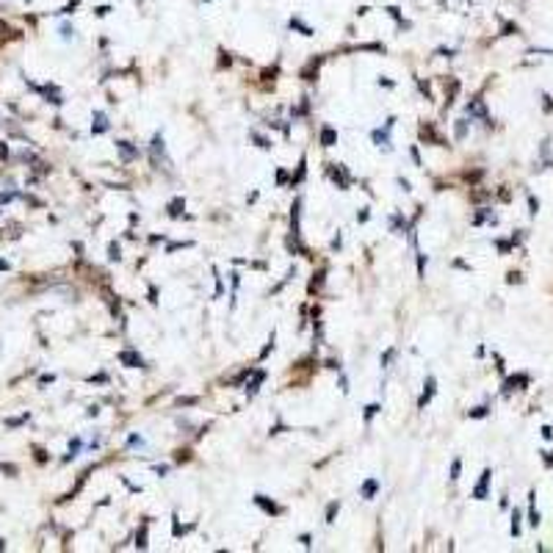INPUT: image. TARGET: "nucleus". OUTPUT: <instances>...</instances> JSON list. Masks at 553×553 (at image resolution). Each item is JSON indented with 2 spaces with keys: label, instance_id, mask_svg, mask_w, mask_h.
<instances>
[{
  "label": "nucleus",
  "instance_id": "19",
  "mask_svg": "<svg viewBox=\"0 0 553 553\" xmlns=\"http://www.w3.org/2000/svg\"><path fill=\"white\" fill-rule=\"evenodd\" d=\"M291 28H296L301 36H313V28H307V25L301 22V20H291Z\"/></svg>",
  "mask_w": 553,
  "mask_h": 553
},
{
  "label": "nucleus",
  "instance_id": "9",
  "mask_svg": "<svg viewBox=\"0 0 553 553\" xmlns=\"http://www.w3.org/2000/svg\"><path fill=\"white\" fill-rule=\"evenodd\" d=\"M435 385H437L435 376H429V379H426V390H423V395L418 398V407H420V410H423V407L432 401V395H435Z\"/></svg>",
  "mask_w": 553,
  "mask_h": 553
},
{
  "label": "nucleus",
  "instance_id": "38",
  "mask_svg": "<svg viewBox=\"0 0 553 553\" xmlns=\"http://www.w3.org/2000/svg\"><path fill=\"white\" fill-rule=\"evenodd\" d=\"M542 437H545V440L553 437V429H550V426H542Z\"/></svg>",
  "mask_w": 553,
  "mask_h": 553
},
{
  "label": "nucleus",
  "instance_id": "49",
  "mask_svg": "<svg viewBox=\"0 0 553 553\" xmlns=\"http://www.w3.org/2000/svg\"><path fill=\"white\" fill-rule=\"evenodd\" d=\"M6 268H9V263H6V260H0V271H6Z\"/></svg>",
  "mask_w": 553,
  "mask_h": 553
},
{
  "label": "nucleus",
  "instance_id": "7",
  "mask_svg": "<svg viewBox=\"0 0 553 553\" xmlns=\"http://www.w3.org/2000/svg\"><path fill=\"white\" fill-rule=\"evenodd\" d=\"M393 122H395V119H387V128H385V133H382V130H374V141L379 144V147H385V149H390V136H387V130L393 128Z\"/></svg>",
  "mask_w": 553,
  "mask_h": 553
},
{
  "label": "nucleus",
  "instance_id": "28",
  "mask_svg": "<svg viewBox=\"0 0 553 553\" xmlns=\"http://www.w3.org/2000/svg\"><path fill=\"white\" fill-rule=\"evenodd\" d=\"M108 257H111V260H119V257H122V252H119V243H111V247H108Z\"/></svg>",
  "mask_w": 553,
  "mask_h": 553
},
{
  "label": "nucleus",
  "instance_id": "30",
  "mask_svg": "<svg viewBox=\"0 0 553 553\" xmlns=\"http://www.w3.org/2000/svg\"><path fill=\"white\" fill-rule=\"evenodd\" d=\"M213 274H216V296H222L224 285H222V276H219V268H213Z\"/></svg>",
  "mask_w": 553,
  "mask_h": 553
},
{
  "label": "nucleus",
  "instance_id": "33",
  "mask_svg": "<svg viewBox=\"0 0 553 553\" xmlns=\"http://www.w3.org/2000/svg\"><path fill=\"white\" fill-rule=\"evenodd\" d=\"M529 207H531V216H537V210H539V202L534 197H529Z\"/></svg>",
  "mask_w": 553,
  "mask_h": 553
},
{
  "label": "nucleus",
  "instance_id": "45",
  "mask_svg": "<svg viewBox=\"0 0 553 553\" xmlns=\"http://www.w3.org/2000/svg\"><path fill=\"white\" fill-rule=\"evenodd\" d=\"M188 454H191V451H177V462H183V459H188Z\"/></svg>",
  "mask_w": 553,
  "mask_h": 553
},
{
  "label": "nucleus",
  "instance_id": "23",
  "mask_svg": "<svg viewBox=\"0 0 553 553\" xmlns=\"http://www.w3.org/2000/svg\"><path fill=\"white\" fill-rule=\"evenodd\" d=\"M78 451H80V440H72V443H69V454L64 456V462L75 459V454H78Z\"/></svg>",
  "mask_w": 553,
  "mask_h": 553
},
{
  "label": "nucleus",
  "instance_id": "43",
  "mask_svg": "<svg viewBox=\"0 0 553 553\" xmlns=\"http://www.w3.org/2000/svg\"><path fill=\"white\" fill-rule=\"evenodd\" d=\"M299 542L304 545V548H310V537H307V534H301V537H299Z\"/></svg>",
  "mask_w": 553,
  "mask_h": 553
},
{
  "label": "nucleus",
  "instance_id": "2",
  "mask_svg": "<svg viewBox=\"0 0 553 553\" xmlns=\"http://www.w3.org/2000/svg\"><path fill=\"white\" fill-rule=\"evenodd\" d=\"M526 385H529V376H526V374L509 376V379L504 382V393H512V390H526Z\"/></svg>",
  "mask_w": 553,
  "mask_h": 553
},
{
  "label": "nucleus",
  "instance_id": "34",
  "mask_svg": "<svg viewBox=\"0 0 553 553\" xmlns=\"http://www.w3.org/2000/svg\"><path fill=\"white\" fill-rule=\"evenodd\" d=\"M520 280H523V276H520L517 271H512V274L506 276V282H509V285H514V282H520Z\"/></svg>",
  "mask_w": 553,
  "mask_h": 553
},
{
  "label": "nucleus",
  "instance_id": "8",
  "mask_svg": "<svg viewBox=\"0 0 553 553\" xmlns=\"http://www.w3.org/2000/svg\"><path fill=\"white\" fill-rule=\"evenodd\" d=\"M255 504H257V506H260V509H263V512H268V514H280V512H282V509H280V506H276V504H274V501H268V498H266V495H255Z\"/></svg>",
  "mask_w": 553,
  "mask_h": 553
},
{
  "label": "nucleus",
  "instance_id": "6",
  "mask_svg": "<svg viewBox=\"0 0 553 553\" xmlns=\"http://www.w3.org/2000/svg\"><path fill=\"white\" fill-rule=\"evenodd\" d=\"M116 149L122 152V161H125V163H130V161L138 158V149L130 147V141H116Z\"/></svg>",
  "mask_w": 553,
  "mask_h": 553
},
{
  "label": "nucleus",
  "instance_id": "17",
  "mask_svg": "<svg viewBox=\"0 0 553 553\" xmlns=\"http://www.w3.org/2000/svg\"><path fill=\"white\" fill-rule=\"evenodd\" d=\"M186 207V199L183 197H177V199H172V205H169V216H180V210Z\"/></svg>",
  "mask_w": 553,
  "mask_h": 553
},
{
  "label": "nucleus",
  "instance_id": "20",
  "mask_svg": "<svg viewBox=\"0 0 553 553\" xmlns=\"http://www.w3.org/2000/svg\"><path fill=\"white\" fill-rule=\"evenodd\" d=\"M337 509H341V504H337V501H332V504L326 506V523H335V514H337Z\"/></svg>",
  "mask_w": 553,
  "mask_h": 553
},
{
  "label": "nucleus",
  "instance_id": "5",
  "mask_svg": "<svg viewBox=\"0 0 553 553\" xmlns=\"http://www.w3.org/2000/svg\"><path fill=\"white\" fill-rule=\"evenodd\" d=\"M468 114H470V116H481L484 122H489L487 108H484V100H479V97H476V100H470V103H468Z\"/></svg>",
  "mask_w": 553,
  "mask_h": 553
},
{
  "label": "nucleus",
  "instance_id": "29",
  "mask_svg": "<svg viewBox=\"0 0 553 553\" xmlns=\"http://www.w3.org/2000/svg\"><path fill=\"white\" fill-rule=\"evenodd\" d=\"M487 412H489L487 407H476V410H470V418H484Z\"/></svg>",
  "mask_w": 553,
  "mask_h": 553
},
{
  "label": "nucleus",
  "instance_id": "25",
  "mask_svg": "<svg viewBox=\"0 0 553 553\" xmlns=\"http://www.w3.org/2000/svg\"><path fill=\"white\" fill-rule=\"evenodd\" d=\"M459 473H462V462H459V459H454V462H451V481L459 479Z\"/></svg>",
  "mask_w": 553,
  "mask_h": 553
},
{
  "label": "nucleus",
  "instance_id": "4",
  "mask_svg": "<svg viewBox=\"0 0 553 553\" xmlns=\"http://www.w3.org/2000/svg\"><path fill=\"white\" fill-rule=\"evenodd\" d=\"M332 177H335L337 188H343V191L351 186V177H349V172H346V166H343V163H337V169H332Z\"/></svg>",
  "mask_w": 553,
  "mask_h": 553
},
{
  "label": "nucleus",
  "instance_id": "46",
  "mask_svg": "<svg viewBox=\"0 0 553 553\" xmlns=\"http://www.w3.org/2000/svg\"><path fill=\"white\" fill-rule=\"evenodd\" d=\"M412 161H415V163H418V166H420V152H418V149H415V147H412Z\"/></svg>",
  "mask_w": 553,
  "mask_h": 553
},
{
  "label": "nucleus",
  "instance_id": "11",
  "mask_svg": "<svg viewBox=\"0 0 553 553\" xmlns=\"http://www.w3.org/2000/svg\"><path fill=\"white\" fill-rule=\"evenodd\" d=\"M376 489H379V481H376V479H368L365 484H362L360 495H362V498H365V501H371V498H374V495H376Z\"/></svg>",
  "mask_w": 553,
  "mask_h": 553
},
{
  "label": "nucleus",
  "instance_id": "15",
  "mask_svg": "<svg viewBox=\"0 0 553 553\" xmlns=\"http://www.w3.org/2000/svg\"><path fill=\"white\" fill-rule=\"evenodd\" d=\"M94 119H97V125H91V133H105L108 130V122H105V114H94Z\"/></svg>",
  "mask_w": 553,
  "mask_h": 553
},
{
  "label": "nucleus",
  "instance_id": "3",
  "mask_svg": "<svg viewBox=\"0 0 553 553\" xmlns=\"http://www.w3.org/2000/svg\"><path fill=\"white\" fill-rule=\"evenodd\" d=\"M119 362H125L128 368H141V365H144V360L136 354V351H130V349L119 351Z\"/></svg>",
  "mask_w": 553,
  "mask_h": 553
},
{
  "label": "nucleus",
  "instance_id": "44",
  "mask_svg": "<svg viewBox=\"0 0 553 553\" xmlns=\"http://www.w3.org/2000/svg\"><path fill=\"white\" fill-rule=\"evenodd\" d=\"M379 86H385V89H393V80H385V78H379Z\"/></svg>",
  "mask_w": 553,
  "mask_h": 553
},
{
  "label": "nucleus",
  "instance_id": "10",
  "mask_svg": "<svg viewBox=\"0 0 553 553\" xmlns=\"http://www.w3.org/2000/svg\"><path fill=\"white\" fill-rule=\"evenodd\" d=\"M263 379H266V371H255V374H252V382L247 385V393H249V395H255L257 390H260Z\"/></svg>",
  "mask_w": 553,
  "mask_h": 553
},
{
  "label": "nucleus",
  "instance_id": "22",
  "mask_svg": "<svg viewBox=\"0 0 553 553\" xmlns=\"http://www.w3.org/2000/svg\"><path fill=\"white\" fill-rule=\"evenodd\" d=\"M512 537H520V512H512Z\"/></svg>",
  "mask_w": 553,
  "mask_h": 553
},
{
  "label": "nucleus",
  "instance_id": "21",
  "mask_svg": "<svg viewBox=\"0 0 553 553\" xmlns=\"http://www.w3.org/2000/svg\"><path fill=\"white\" fill-rule=\"evenodd\" d=\"M249 136H252L255 141H257V147H260V149H271V141H268V138H263L260 133H255V130H252Z\"/></svg>",
  "mask_w": 553,
  "mask_h": 553
},
{
  "label": "nucleus",
  "instance_id": "40",
  "mask_svg": "<svg viewBox=\"0 0 553 553\" xmlns=\"http://www.w3.org/2000/svg\"><path fill=\"white\" fill-rule=\"evenodd\" d=\"M155 296H158V291H155V285H149V301H152V304H155V301H158Z\"/></svg>",
  "mask_w": 553,
  "mask_h": 553
},
{
  "label": "nucleus",
  "instance_id": "26",
  "mask_svg": "<svg viewBox=\"0 0 553 553\" xmlns=\"http://www.w3.org/2000/svg\"><path fill=\"white\" fill-rule=\"evenodd\" d=\"M379 410H382V407H379V404H368V407H365V423H368V420H371V418H374V415H376V412H379Z\"/></svg>",
  "mask_w": 553,
  "mask_h": 553
},
{
  "label": "nucleus",
  "instance_id": "47",
  "mask_svg": "<svg viewBox=\"0 0 553 553\" xmlns=\"http://www.w3.org/2000/svg\"><path fill=\"white\" fill-rule=\"evenodd\" d=\"M545 465H548V468H553V451H550L548 456H545Z\"/></svg>",
  "mask_w": 553,
  "mask_h": 553
},
{
  "label": "nucleus",
  "instance_id": "32",
  "mask_svg": "<svg viewBox=\"0 0 553 553\" xmlns=\"http://www.w3.org/2000/svg\"><path fill=\"white\" fill-rule=\"evenodd\" d=\"M423 266H426V255L418 252V274H420V276H423Z\"/></svg>",
  "mask_w": 553,
  "mask_h": 553
},
{
  "label": "nucleus",
  "instance_id": "1",
  "mask_svg": "<svg viewBox=\"0 0 553 553\" xmlns=\"http://www.w3.org/2000/svg\"><path fill=\"white\" fill-rule=\"evenodd\" d=\"M489 479H493V470H484L481 479H479V484H476V489H473V498H476V501H484V498H487Z\"/></svg>",
  "mask_w": 553,
  "mask_h": 553
},
{
  "label": "nucleus",
  "instance_id": "39",
  "mask_svg": "<svg viewBox=\"0 0 553 553\" xmlns=\"http://www.w3.org/2000/svg\"><path fill=\"white\" fill-rule=\"evenodd\" d=\"M398 186L404 188V191H412V188H410V180H404V177H398Z\"/></svg>",
  "mask_w": 553,
  "mask_h": 553
},
{
  "label": "nucleus",
  "instance_id": "48",
  "mask_svg": "<svg viewBox=\"0 0 553 553\" xmlns=\"http://www.w3.org/2000/svg\"><path fill=\"white\" fill-rule=\"evenodd\" d=\"M6 155H9V149H6L3 144H0V158H6Z\"/></svg>",
  "mask_w": 553,
  "mask_h": 553
},
{
  "label": "nucleus",
  "instance_id": "37",
  "mask_svg": "<svg viewBox=\"0 0 553 553\" xmlns=\"http://www.w3.org/2000/svg\"><path fill=\"white\" fill-rule=\"evenodd\" d=\"M498 249H501V252H509V249H512V243H509V241H498Z\"/></svg>",
  "mask_w": 553,
  "mask_h": 553
},
{
  "label": "nucleus",
  "instance_id": "35",
  "mask_svg": "<svg viewBox=\"0 0 553 553\" xmlns=\"http://www.w3.org/2000/svg\"><path fill=\"white\" fill-rule=\"evenodd\" d=\"M368 216H371V213H368V207H362V210L357 213V222H368Z\"/></svg>",
  "mask_w": 553,
  "mask_h": 553
},
{
  "label": "nucleus",
  "instance_id": "12",
  "mask_svg": "<svg viewBox=\"0 0 553 553\" xmlns=\"http://www.w3.org/2000/svg\"><path fill=\"white\" fill-rule=\"evenodd\" d=\"M335 141H337V133L329 128V125H324V128H321V144H324V147H332Z\"/></svg>",
  "mask_w": 553,
  "mask_h": 553
},
{
  "label": "nucleus",
  "instance_id": "13",
  "mask_svg": "<svg viewBox=\"0 0 553 553\" xmlns=\"http://www.w3.org/2000/svg\"><path fill=\"white\" fill-rule=\"evenodd\" d=\"M147 534H149V526H147V523H144L141 529L136 531V548H138V550H144V548L149 545V542H147Z\"/></svg>",
  "mask_w": 553,
  "mask_h": 553
},
{
  "label": "nucleus",
  "instance_id": "24",
  "mask_svg": "<svg viewBox=\"0 0 553 553\" xmlns=\"http://www.w3.org/2000/svg\"><path fill=\"white\" fill-rule=\"evenodd\" d=\"M25 420H28V412L20 415V418H9V420H6V426H9V429H17V426H22Z\"/></svg>",
  "mask_w": 553,
  "mask_h": 553
},
{
  "label": "nucleus",
  "instance_id": "27",
  "mask_svg": "<svg viewBox=\"0 0 553 553\" xmlns=\"http://www.w3.org/2000/svg\"><path fill=\"white\" fill-rule=\"evenodd\" d=\"M465 133H468V122L459 119V122H456V138H465Z\"/></svg>",
  "mask_w": 553,
  "mask_h": 553
},
{
  "label": "nucleus",
  "instance_id": "18",
  "mask_svg": "<svg viewBox=\"0 0 553 553\" xmlns=\"http://www.w3.org/2000/svg\"><path fill=\"white\" fill-rule=\"evenodd\" d=\"M304 163H307L304 158H301V161H299V169H296V177H291V183H293V186H296V183H301V180H304V174H307V166H304Z\"/></svg>",
  "mask_w": 553,
  "mask_h": 553
},
{
  "label": "nucleus",
  "instance_id": "41",
  "mask_svg": "<svg viewBox=\"0 0 553 553\" xmlns=\"http://www.w3.org/2000/svg\"><path fill=\"white\" fill-rule=\"evenodd\" d=\"M53 379H55V376H53V374H47V376H42V379H39V385H50Z\"/></svg>",
  "mask_w": 553,
  "mask_h": 553
},
{
  "label": "nucleus",
  "instance_id": "14",
  "mask_svg": "<svg viewBox=\"0 0 553 553\" xmlns=\"http://www.w3.org/2000/svg\"><path fill=\"white\" fill-rule=\"evenodd\" d=\"M420 136H423V138H429V141H435V144H440V147H443V138H440V136L435 133V128H432V125H420Z\"/></svg>",
  "mask_w": 553,
  "mask_h": 553
},
{
  "label": "nucleus",
  "instance_id": "36",
  "mask_svg": "<svg viewBox=\"0 0 553 553\" xmlns=\"http://www.w3.org/2000/svg\"><path fill=\"white\" fill-rule=\"evenodd\" d=\"M72 34H75V30L69 28V25H61V36H64V39H69V36H72Z\"/></svg>",
  "mask_w": 553,
  "mask_h": 553
},
{
  "label": "nucleus",
  "instance_id": "31",
  "mask_svg": "<svg viewBox=\"0 0 553 553\" xmlns=\"http://www.w3.org/2000/svg\"><path fill=\"white\" fill-rule=\"evenodd\" d=\"M393 354H395V351H393V349H387V351H385V354H382V368H387V362H390V360H393Z\"/></svg>",
  "mask_w": 553,
  "mask_h": 553
},
{
  "label": "nucleus",
  "instance_id": "42",
  "mask_svg": "<svg viewBox=\"0 0 553 553\" xmlns=\"http://www.w3.org/2000/svg\"><path fill=\"white\" fill-rule=\"evenodd\" d=\"M89 382H108V376H105V374H97V376H91Z\"/></svg>",
  "mask_w": 553,
  "mask_h": 553
},
{
  "label": "nucleus",
  "instance_id": "16",
  "mask_svg": "<svg viewBox=\"0 0 553 553\" xmlns=\"http://www.w3.org/2000/svg\"><path fill=\"white\" fill-rule=\"evenodd\" d=\"M534 498H537V495L531 493V495H529V504H531V509H529V523L534 526V529H537V526H539V512L534 509Z\"/></svg>",
  "mask_w": 553,
  "mask_h": 553
}]
</instances>
